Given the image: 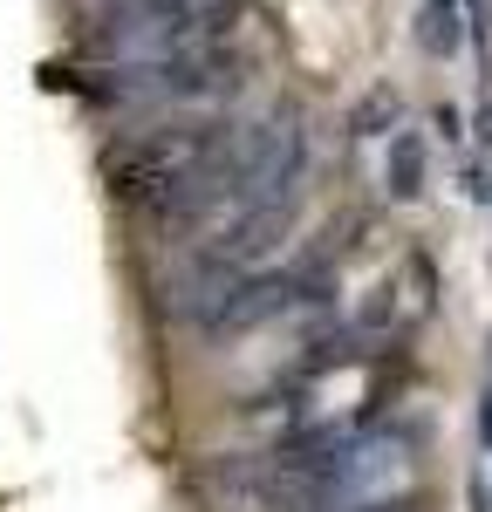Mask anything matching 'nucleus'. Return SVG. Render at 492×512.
I'll return each mask as SVG.
<instances>
[{"instance_id":"f257e3e1","label":"nucleus","mask_w":492,"mask_h":512,"mask_svg":"<svg viewBox=\"0 0 492 512\" xmlns=\"http://www.w3.org/2000/svg\"><path fill=\"white\" fill-rule=\"evenodd\" d=\"M240 28L233 0H199V7H164V14H103L96 21V55L103 69H144V62H185L205 48H226Z\"/></svg>"},{"instance_id":"f03ea898","label":"nucleus","mask_w":492,"mask_h":512,"mask_svg":"<svg viewBox=\"0 0 492 512\" xmlns=\"http://www.w3.org/2000/svg\"><path fill=\"white\" fill-rule=\"evenodd\" d=\"M110 82H96L103 103L117 110H219L240 96V62L226 48H205V55H185V62H144V69H103Z\"/></svg>"},{"instance_id":"7ed1b4c3","label":"nucleus","mask_w":492,"mask_h":512,"mask_svg":"<svg viewBox=\"0 0 492 512\" xmlns=\"http://www.w3.org/2000/svg\"><path fill=\"white\" fill-rule=\"evenodd\" d=\"M226 130H233V123H212V117H185V123H171V130H144L137 144H123L117 158H110V192L144 212L151 198H164L171 185H185V178L226 144Z\"/></svg>"},{"instance_id":"20e7f679","label":"nucleus","mask_w":492,"mask_h":512,"mask_svg":"<svg viewBox=\"0 0 492 512\" xmlns=\"http://www.w3.org/2000/svg\"><path fill=\"white\" fill-rule=\"evenodd\" d=\"M328 294L335 287H328L322 267H253L233 287H219L192 315V328L219 342V335H246V328H267L281 315H301V308H328Z\"/></svg>"},{"instance_id":"39448f33","label":"nucleus","mask_w":492,"mask_h":512,"mask_svg":"<svg viewBox=\"0 0 492 512\" xmlns=\"http://www.w3.org/2000/svg\"><path fill=\"white\" fill-rule=\"evenodd\" d=\"M383 185H390V198H424V137L417 130H397L390 137V158H383Z\"/></svg>"},{"instance_id":"423d86ee","label":"nucleus","mask_w":492,"mask_h":512,"mask_svg":"<svg viewBox=\"0 0 492 512\" xmlns=\"http://www.w3.org/2000/svg\"><path fill=\"white\" fill-rule=\"evenodd\" d=\"M465 41V0H424V48L451 55Z\"/></svg>"},{"instance_id":"0eeeda50","label":"nucleus","mask_w":492,"mask_h":512,"mask_svg":"<svg viewBox=\"0 0 492 512\" xmlns=\"http://www.w3.org/2000/svg\"><path fill=\"white\" fill-rule=\"evenodd\" d=\"M356 137H383V123H397V96L383 89V96H369V103H356Z\"/></svg>"},{"instance_id":"6e6552de","label":"nucleus","mask_w":492,"mask_h":512,"mask_svg":"<svg viewBox=\"0 0 492 512\" xmlns=\"http://www.w3.org/2000/svg\"><path fill=\"white\" fill-rule=\"evenodd\" d=\"M164 7H199V0H117L110 14H164Z\"/></svg>"},{"instance_id":"1a4fd4ad","label":"nucleus","mask_w":492,"mask_h":512,"mask_svg":"<svg viewBox=\"0 0 492 512\" xmlns=\"http://www.w3.org/2000/svg\"><path fill=\"white\" fill-rule=\"evenodd\" d=\"M335 512H417V499H369V506H335Z\"/></svg>"},{"instance_id":"9d476101","label":"nucleus","mask_w":492,"mask_h":512,"mask_svg":"<svg viewBox=\"0 0 492 512\" xmlns=\"http://www.w3.org/2000/svg\"><path fill=\"white\" fill-rule=\"evenodd\" d=\"M431 123L445 130V144H451V137H458V110H451V103H438V110H431Z\"/></svg>"},{"instance_id":"9b49d317","label":"nucleus","mask_w":492,"mask_h":512,"mask_svg":"<svg viewBox=\"0 0 492 512\" xmlns=\"http://www.w3.org/2000/svg\"><path fill=\"white\" fill-rule=\"evenodd\" d=\"M479 137H486V151H492V103L479 110Z\"/></svg>"},{"instance_id":"f8f14e48","label":"nucleus","mask_w":492,"mask_h":512,"mask_svg":"<svg viewBox=\"0 0 492 512\" xmlns=\"http://www.w3.org/2000/svg\"><path fill=\"white\" fill-rule=\"evenodd\" d=\"M479 437H486V451H492V396H486V417H479Z\"/></svg>"}]
</instances>
